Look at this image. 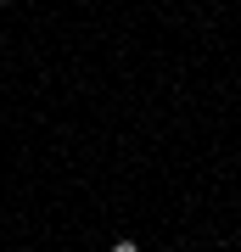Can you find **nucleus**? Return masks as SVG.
I'll list each match as a JSON object with an SVG mask.
<instances>
[{
  "label": "nucleus",
  "instance_id": "1",
  "mask_svg": "<svg viewBox=\"0 0 241 252\" xmlns=\"http://www.w3.org/2000/svg\"><path fill=\"white\" fill-rule=\"evenodd\" d=\"M0 6H11V0H0Z\"/></svg>",
  "mask_w": 241,
  "mask_h": 252
}]
</instances>
